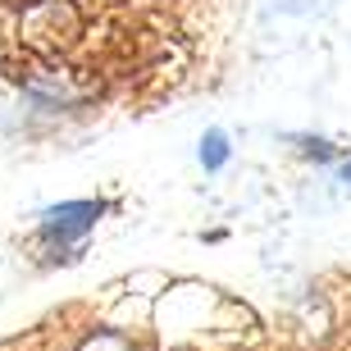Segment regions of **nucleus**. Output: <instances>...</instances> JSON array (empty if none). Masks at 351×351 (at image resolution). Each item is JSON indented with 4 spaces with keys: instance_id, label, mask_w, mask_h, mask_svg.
I'll list each match as a JSON object with an SVG mask.
<instances>
[{
    "instance_id": "f257e3e1",
    "label": "nucleus",
    "mask_w": 351,
    "mask_h": 351,
    "mask_svg": "<svg viewBox=\"0 0 351 351\" xmlns=\"http://www.w3.org/2000/svg\"><path fill=\"white\" fill-rule=\"evenodd\" d=\"M96 219H101V201H69V206H55L41 215V237L69 242V237H82Z\"/></svg>"
},
{
    "instance_id": "f03ea898",
    "label": "nucleus",
    "mask_w": 351,
    "mask_h": 351,
    "mask_svg": "<svg viewBox=\"0 0 351 351\" xmlns=\"http://www.w3.org/2000/svg\"><path fill=\"white\" fill-rule=\"evenodd\" d=\"M223 160H228V137H223V132H206V142H201V165H206V169H219Z\"/></svg>"
},
{
    "instance_id": "7ed1b4c3",
    "label": "nucleus",
    "mask_w": 351,
    "mask_h": 351,
    "mask_svg": "<svg viewBox=\"0 0 351 351\" xmlns=\"http://www.w3.org/2000/svg\"><path fill=\"white\" fill-rule=\"evenodd\" d=\"M342 178H347V182H351V165H347V169H342Z\"/></svg>"
}]
</instances>
